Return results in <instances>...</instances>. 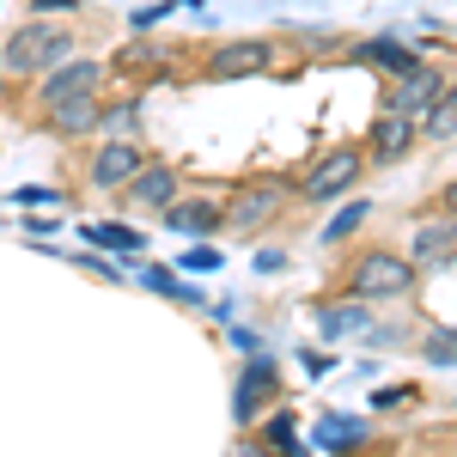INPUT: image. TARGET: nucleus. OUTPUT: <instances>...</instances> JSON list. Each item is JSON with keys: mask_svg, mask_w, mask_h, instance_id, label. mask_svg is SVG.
Listing matches in <instances>:
<instances>
[{"mask_svg": "<svg viewBox=\"0 0 457 457\" xmlns=\"http://www.w3.org/2000/svg\"><path fill=\"white\" fill-rule=\"evenodd\" d=\"M275 396H281V372H275V360H269V353H250V366L238 372V390H232V421L250 427Z\"/></svg>", "mask_w": 457, "mask_h": 457, "instance_id": "nucleus-3", "label": "nucleus"}, {"mask_svg": "<svg viewBox=\"0 0 457 457\" xmlns=\"http://www.w3.org/2000/svg\"><path fill=\"white\" fill-rule=\"evenodd\" d=\"M165 12H177V0H159V6H141V12H129V25H135V31H153Z\"/></svg>", "mask_w": 457, "mask_h": 457, "instance_id": "nucleus-26", "label": "nucleus"}, {"mask_svg": "<svg viewBox=\"0 0 457 457\" xmlns=\"http://www.w3.org/2000/svg\"><path fill=\"white\" fill-rule=\"evenodd\" d=\"M269 62H275V49L250 37V43H226V49L208 62V73H213V79H245V73H262Z\"/></svg>", "mask_w": 457, "mask_h": 457, "instance_id": "nucleus-10", "label": "nucleus"}, {"mask_svg": "<svg viewBox=\"0 0 457 457\" xmlns=\"http://www.w3.org/2000/svg\"><path fill=\"white\" fill-rule=\"evenodd\" d=\"M110 62H116V73H122V79H129V73L159 68V62H165V49H159V43H122V49L110 55Z\"/></svg>", "mask_w": 457, "mask_h": 457, "instance_id": "nucleus-19", "label": "nucleus"}, {"mask_svg": "<svg viewBox=\"0 0 457 457\" xmlns=\"http://www.w3.org/2000/svg\"><path fill=\"white\" fill-rule=\"evenodd\" d=\"M452 98H457V86H452Z\"/></svg>", "mask_w": 457, "mask_h": 457, "instance_id": "nucleus-32", "label": "nucleus"}, {"mask_svg": "<svg viewBox=\"0 0 457 457\" xmlns=\"http://www.w3.org/2000/svg\"><path fill=\"white\" fill-rule=\"evenodd\" d=\"M37 79H43V86H37V104L49 110V104H62V98H68V92H92V86H98V79H104V62H55V68L49 73H37Z\"/></svg>", "mask_w": 457, "mask_h": 457, "instance_id": "nucleus-5", "label": "nucleus"}, {"mask_svg": "<svg viewBox=\"0 0 457 457\" xmlns=\"http://www.w3.org/2000/svg\"><path fill=\"white\" fill-rule=\"evenodd\" d=\"M141 287H153V293H165V299H177V305H202V299H195L189 287L177 281L171 269H141Z\"/></svg>", "mask_w": 457, "mask_h": 457, "instance_id": "nucleus-21", "label": "nucleus"}, {"mask_svg": "<svg viewBox=\"0 0 457 457\" xmlns=\"http://www.w3.org/2000/svg\"><path fill=\"white\" fill-rule=\"evenodd\" d=\"M366 439V421H353V415H323L317 421V445L323 452H342V445H360Z\"/></svg>", "mask_w": 457, "mask_h": 457, "instance_id": "nucleus-16", "label": "nucleus"}, {"mask_svg": "<svg viewBox=\"0 0 457 457\" xmlns=\"http://www.w3.org/2000/svg\"><path fill=\"white\" fill-rule=\"evenodd\" d=\"M353 55H360V62H372V68H385V73H409V68H421V55H415V49H403L396 37H372V43H360Z\"/></svg>", "mask_w": 457, "mask_h": 457, "instance_id": "nucleus-14", "label": "nucleus"}, {"mask_svg": "<svg viewBox=\"0 0 457 457\" xmlns=\"http://www.w3.org/2000/svg\"><path fill=\"white\" fill-rule=\"evenodd\" d=\"M165 226L177 238H213L226 226V208L208 202V195H189V202H165Z\"/></svg>", "mask_w": 457, "mask_h": 457, "instance_id": "nucleus-6", "label": "nucleus"}, {"mask_svg": "<svg viewBox=\"0 0 457 457\" xmlns=\"http://www.w3.org/2000/svg\"><path fill=\"white\" fill-rule=\"evenodd\" d=\"M445 98V73H433L421 62V68H409V73H396V92H390V110L396 116H409V122H421L427 110Z\"/></svg>", "mask_w": 457, "mask_h": 457, "instance_id": "nucleus-4", "label": "nucleus"}, {"mask_svg": "<svg viewBox=\"0 0 457 457\" xmlns=\"http://www.w3.org/2000/svg\"><path fill=\"white\" fill-rule=\"evenodd\" d=\"M86 238L104 245V250H122V256H146V238L135 226H86Z\"/></svg>", "mask_w": 457, "mask_h": 457, "instance_id": "nucleus-18", "label": "nucleus"}, {"mask_svg": "<svg viewBox=\"0 0 457 457\" xmlns=\"http://www.w3.org/2000/svg\"><path fill=\"white\" fill-rule=\"evenodd\" d=\"M439 202H445V208H452V213H457V183H452V189H445V195H439Z\"/></svg>", "mask_w": 457, "mask_h": 457, "instance_id": "nucleus-30", "label": "nucleus"}, {"mask_svg": "<svg viewBox=\"0 0 457 457\" xmlns=\"http://www.w3.org/2000/svg\"><path fill=\"white\" fill-rule=\"evenodd\" d=\"M31 12H79V0H31Z\"/></svg>", "mask_w": 457, "mask_h": 457, "instance_id": "nucleus-29", "label": "nucleus"}, {"mask_svg": "<svg viewBox=\"0 0 457 457\" xmlns=\"http://www.w3.org/2000/svg\"><path fill=\"white\" fill-rule=\"evenodd\" d=\"M262 439H275V445H287V452H305V445H299V433H293V415H275Z\"/></svg>", "mask_w": 457, "mask_h": 457, "instance_id": "nucleus-25", "label": "nucleus"}, {"mask_svg": "<svg viewBox=\"0 0 457 457\" xmlns=\"http://www.w3.org/2000/svg\"><path fill=\"white\" fill-rule=\"evenodd\" d=\"M409 141H415V122H409V116L390 110L385 122H372V153H378V159H403Z\"/></svg>", "mask_w": 457, "mask_h": 457, "instance_id": "nucleus-15", "label": "nucleus"}, {"mask_svg": "<svg viewBox=\"0 0 457 457\" xmlns=\"http://www.w3.org/2000/svg\"><path fill=\"white\" fill-rule=\"evenodd\" d=\"M98 122H104L110 135H135V122H141V98H122V104L98 110Z\"/></svg>", "mask_w": 457, "mask_h": 457, "instance_id": "nucleus-22", "label": "nucleus"}, {"mask_svg": "<svg viewBox=\"0 0 457 457\" xmlns=\"http://www.w3.org/2000/svg\"><path fill=\"white\" fill-rule=\"evenodd\" d=\"M421 353L433 360V366H457V329H427Z\"/></svg>", "mask_w": 457, "mask_h": 457, "instance_id": "nucleus-23", "label": "nucleus"}, {"mask_svg": "<svg viewBox=\"0 0 457 457\" xmlns=\"http://www.w3.org/2000/svg\"><path fill=\"white\" fill-rule=\"evenodd\" d=\"M366 323H372V305H329V312H317V329L323 336H353Z\"/></svg>", "mask_w": 457, "mask_h": 457, "instance_id": "nucleus-17", "label": "nucleus"}, {"mask_svg": "<svg viewBox=\"0 0 457 457\" xmlns=\"http://www.w3.org/2000/svg\"><path fill=\"white\" fill-rule=\"evenodd\" d=\"M141 165H146V153L135 141H122V135H116V141L92 159V183H98V189H122V183L141 171Z\"/></svg>", "mask_w": 457, "mask_h": 457, "instance_id": "nucleus-9", "label": "nucleus"}, {"mask_svg": "<svg viewBox=\"0 0 457 457\" xmlns=\"http://www.w3.org/2000/svg\"><path fill=\"white\" fill-rule=\"evenodd\" d=\"M68 55H73V37L62 31V25H43V19H31V25H19V31L6 37L0 68L19 73V79H37V73H49L55 62H68Z\"/></svg>", "mask_w": 457, "mask_h": 457, "instance_id": "nucleus-1", "label": "nucleus"}, {"mask_svg": "<svg viewBox=\"0 0 457 457\" xmlns=\"http://www.w3.org/2000/svg\"><path fill=\"white\" fill-rule=\"evenodd\" d=\"M366 202H348V208L336 213V220H329V226H323V245H342V238H353V232H360V226H366Z\"/></svg>", "mask_w": 457, "mask_h": 457, "instance_id": "nucleus-20", "label": "nucleus"}, {"mask_svg": "<svg viewBox=\"0 0 457 457\" xmlns=\"http://www.w3.org/2000/svg\"><path fill=\"white\" fill-rule=\"evenodd\" d=\"M177 195V171L171 165H141V171L122 183V208H165Z\"/></svg>", "mask_w": 457, "mask_h": 457, "instance_id": "nucleus-8", "label": "nucleus"}, {"mask_svg": "<svg viewBox=\"0 0 457 457\" xmlns=\"http://www.w3.org/2000/svg\"><path fill=\"white\" fill-rule=\"evenodd\" d=\"M275 208H281V189H275V183H250L245 195L232 202V213H226V220H232L238 232H256V226H262Z\"/></svg>", "mask_w": 457, "mask_h": 457, "instance_id": "nucleus-12", "label": "nucleus"}, {"mask_svg": "<svg viewBox=\"0 0 457 457\" xmlns=\"http://www.w3.org/2000/svg\"><path fill=\"white\" fill-rule=\"evenodd\" d=\"M43 122H49L62 141H79V135H92V129H98V86H92V92H68L62 104L43 110Z\"/></svg>", "mask_w": 457, "mask_h": 457, "instance_id": "nucleus-7", "label": "nucleus"}, {"mask_svg": "<svg viewBox=\"0 0 457 457\" xmlns=\"http://www.w3.org/2000/svg\"><path fill=\"white\" fill-rule=\"evenodd\" d=\"M415 287V262L409 256H390V250H366L353 262V293L360 299H403Z\"/></svg>", "mask_w": 457, "mask_h": 457, "instance_id": "nucleus-2", "label": "nucleus"}, {"mask_svg": "<svg viewBox=\"0 0 457 457\" xmlns=\"http://www.w3.org/2000/svg\"><path fill=\"white\" fill-rule=\"evenodd\" d=\"M353 177H360V153H329L312 177H305V195L312 202H329V195H342Z\"/></svg>", "mask_w": 457, "mask_h": 457, "instance_id": "nucleus-11", "label": "nucleus"}, {"mask_svg": "<svg viewBox=\"0 0 457 457\" xmlns=\"http://www.w3.org/2000/svg\"><path fill=\"white\" fill-rule=\"evenodd\" d=\"M287 269V250H256V275H281Z\"/></svg>", "mask_w": 457, "mask_h": 457, "instance_id": "nucleus-28", "label": "nucleus"}, {"mask_svg": "<svg viewBox=\"0 0 457 457\" xmlns=\"http://www.w3.org/2000/svg\"><path fill=\"white\" fill-rule=\"evenodd\" d=\"M403 403H415V390H409V385H390V390H372V409H403Z\"/></svg>", "mask_w": 457, "mask_h": 457, "instance_id": "nucleus-27", "label": "nucleus"}, {"mask_svg": "<svg viewBox=\"0 0 457 457\" xmlns=\"http://www.w3.org/2000/svg\"><path fill=\"white\" fill-rule=\"evenodd\" d=\"M177 262H183L189 275H208V269H220V262H226V256H220L208 238H195V245H189V256H177Z\"/></svg>", "mask_w": 457, "mask_h": 457, "instance_id": "nucleus-24", "label": "nucleus"}, {"mask_svg": "<svg viewBox=\"0 0 457 457\" xmlns=\"http://www.w3.org/2000/svg\"><path fill=\"white\" fill-rule=\"evenodd\" d=\"M0 92H6V68H0Z\"/></svg>", "mask_w": 457, "mask_h": 457, "instance_id": "nucleus-31", "label": "nucleus"}, {"mask_svg": "<svg viewBox=\"0 0 457 457\" xmlns=\"http://www.w3.org/2000/svg\"><path fill=\"white\" fill-rule=\"evenodd\" d=\"M415 256L421 262H452L457 256V213L452 220H433V226H415Z\"/></svg>", "mask_w": 457, "mask_h": 457, "instance_id": "nucleus-13", "label": "nucleus"}]
</instances>
